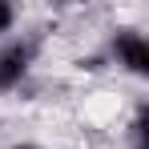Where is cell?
I'll return each mask as SVG.
<instances>
[{
    "label": "cell",
    "instance_id": "obj_1",
    "mask_svg": "<svg viewBox=\"0 0 149 149\" xmlns=\"http://www.w3.org/2000/svg\"><path fill=\"white\" fill-rule=\"evenodd\" d=\"M32 56H36L32 40H8V45H0V93H12L28 77Z\"/></svg>",
    "mask_w": 149,
    "mask_h": 149
},
{
    "label": "cell",
    "instance_id": "obj_2",
    "mask_svg": "<svg viewBox=\"0 0 149 149\" xmlns=\"http://www.w3.org/2000/svg\"><path fill=\"white\" fill-rule=\"evenodd\" d=\"M113 61L121 65L125 73L145 77L149 73V40L137 32V28H121V32L113 36Z\"/></svg>",
    "mask_w": 149,
    "mask_h": 149
},
{
    "label": "cell",
    "instance_id": "obj_3",
    "mask_svg": "<svg viewBox=\"0 0 149 149\" xmlns=\"http://www.w3.org/2000/svg\"><path fill=\"white\" fill-rule=\"evenodd\" d=\"M12 24H16V8L0 0V32H12Z\"/></svg>",
    "mask_w": 149,
    "mask_h": 149
},
{
    "label": "cell",
    "instance_id": "obj_4",
    "mask_svg": "<svg viewBox=\"0 0 149 149\" xmlns=\"http://www.w3.org/2000/svg\"><path fill=\"white\" fill-rule=\"evenodd\" d=\"M12 149H40V145H28V141H24V145H12Z\"/></svg>",
    "mask_w": 149,
    "mask_h": 149
}]
</instances>
